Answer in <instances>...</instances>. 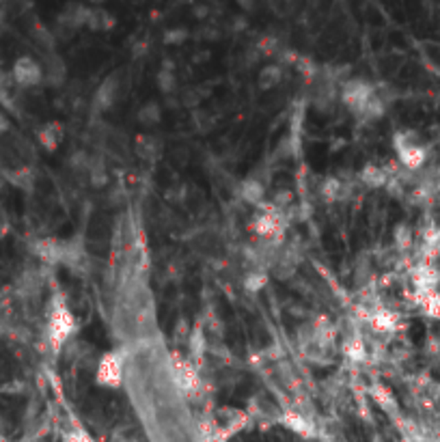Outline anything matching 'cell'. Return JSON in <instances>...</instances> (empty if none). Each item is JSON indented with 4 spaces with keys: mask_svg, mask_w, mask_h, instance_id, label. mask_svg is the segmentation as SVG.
Segmentation results:
<instances>
[{
    "mask_svg": "<svg viewBox=\"0 0 440 442\" xmlns=\"http://www.w3.org/2000/svg\"><path fill=\"white\" fill-rule=\"evenodd\" d=\"M266 285H268V276L263 272H257V274L253 272V274L246 276V280H244V287L249 291H261Z\"/></svg>",
    "mask_w": 440,
    "mask_h": 442,
    "instance_id": "27",
    "label": "cell"
},
{
    "mask_svg": "<svg viewBox=\"0 0 440 442\" xmlns=\"http://www.w3.org/2000/svg\"><path fill=\"white\" fill-rule=\"evenodd\" d=\"M11 78L20 86H37L44 82V67L32 57H20L13 63Z\"/></svg>",
    "mask_w": 440,
    "mask_h": 442,
    "instance_id": "3",
    "label": "cell"
},
{
    "mask_svg": "<svg viewBox=\"0 0 440 442\" xmlns=\"http://www.w3.org/2000/svg\"><path fill=\"white\" fill-rule=\"evenodd\" d=\"M246 24H249V22H246L244 15H240V17H236V20H233V28H236V30H244Z\"/></svg>",
    "mask_w": 440,
    "mask_h": 442,
    "instance_id": "35",
    "label": "cell"
},
{
    "mask_svg": "<svg viewBox=\"0 0 440 442\" xmlns=\"http://www.w3.org/2000/svg\"><path fill=\"white\" fill-rule=\"evenodd\" d=\"M188 37H190V32H188L186 28H182V26H175V28H169V30L164 32L162 41H164L166 46H180V44H184Z\"/></svg>",
    "mask_w": 440,
    "mask_h": 442,
    "instance_id": "26",
    "label": "cell"
},
{
    "mask_svg": "<svg viewBox=\"0 0 440 442\" xmlns=\"http://www.w3.org/2000/svg\"><path fill=\"white\" fill-rule=\"evenodd\" d=\"M91 182L95 186H104L108 182V175L104 171V166H91Z\"/></svg>",
    "mask_w": 440,
    "mask_h": 442,
    "instance_id": "32",
    "label": "cell"
},
{
    "mask_svg": "<svg viewBox=\"0 0 440 442\" xmlns=\"http://www.w3.org/2000/svg\"><path fill=\"white\" fill-rule=\"evenodd\" d=\"M341 188H343V184L337 180V177H328V180L324 182V186H322L324 199H326V201H337V199H341Z\"/></svg>",
    "mask_w": 440,
    "mask_h": 442,
    "instance_id": "25",
    "label": "cell"
},
{
    "mask_svg": "<svg viewBox=\"0 0 440 442\" xmlns=\"http://www.w3.org/2000/svg\"><path fill=\"white\" fill-rule=\"evenodd\" d=\"M136 119L143 123V126H157L162 119V108L155 102H147L145 106H140L138 108Z\"/></svg>",
    "mask_w": 440,
    "mask_h": 442,
    "instance_id": "17",
    "label": "cell"
},
{
    "mask_svg": "<svg viewBox=\"0 0 440 442\" xmlns=\"http://www.w3.org/2000/svg\"><path fill=\"white\" fill-rule=\"evenodd\" d=\"M115 26H117V20H115V15L111 11H106L104 7H91L86 28H91L95 32H106V30H113Z\"/></svg>",
    "mask_w": 440,
    "mask_h": 442,
    "instance_id": "10",
    "label": "cell"
},
{
    "mask_svg": "<svg viewBox=\"0 0 440 442\" xmlns=\"http://www.w3.org/2000/svg\"><path fill=\"white\" fill-rule=\"evenodd\" d=\"M35 251H37V255H39L44 261H50V263L65 259V249H63L61 244H57L55 240H41Z\"/></svg>",
    "mask_w": 440,
    "mask_h": 442,
    "instance_id": "15",
    "label": "cell"
},
{
    "mask_svg": "<svg viewBox=\"0 0 440 442\" xmlns=\"http://www.w3.org/2000/svg\"><path fill=\"white\" fill-rule=\"evenodd\" d=\"M412 282H414L417 294L436 291L438 282H440V272L430 263H421L419 268H414V272H412Z\"/></svg>",
    "mask_w": 440,
    "mask_h": 442,
    "instance_id": "7",
    "label": "cell"
},
{
    "mask_svg": "<svg viewBox=\"0 0 440 442\" xmlns=\"http://www.w3.org/2000/svg\"><path fill=\"white\" fill-rule=\"evenodd\" d=\"M203 32H205L203 37H205V39H209V41H214V39H218V37H220L218 30H214V28H207V30H203Z\"/></svg>",
    "mask_w": 440,
    "mask_h": 442,
    "instance_id": "36",
    "label": "cell"
},
{
    "mask_svg": "<svg viewBox=\"0 0 440 442\" xmlns=\"http://www.w3.org/2000/svg\"><path fill=\"white\" fill-rule=\"evenodd\" d=\"M89 3H91V5H104L106 0H89Z\"/></svg>",
    "mask_w": 440,
    "mask_h": 442,
    "instance_id": "38",
    "label": "cell"
},
{
    "mask_svg": "<svg viewBox=\"0 0 440 442\" xmlns=\"http://www.w3.org/2000/svg\"><path fill=\"white\" fill-rule=\"evenodd\" d=\"M272 201H274L276 207H285V205H289L294 201V194L289 190H278L274 197H272Z\"/></svg>",
    "mask_w": 440,
    "mask_h": 442,
    "instance_id": "31",
    "label": "cell"
},
{
    "mask_svg": "<svg viewBox=\"0 0 440 442\" xmlns=\"http://www.w3.org/2000/svg\"><path fill=\"white\" fill-rule=\"evenodd\" d=\"M123 380V361L119 354L111 352V354H104L99 365H97V382L102 386H108V388H117L121 386Z\"/></svg>",
    "mask_w": 440,
    "mask_h": 442,
    "instance_id": "4",
    "label": "cell"
},
{
    "mask_svg": "<svg viewBox=\"0 0 440 442\" xmlns=\"http://www.w3.org/2000/svg\"><path fill=\"white\" fill-rule=\"evenodd\" d=\"M117 93H119V76L113 74L99 84V88L93 95V106L97 110H108L117 99Z\"/></svg>",
    "mask_w": 440,
    "mask_h": 442,
    "instance_id": "8",
    "label": "cell"
},
{
    "mask_svg": "<svg viewBox=\"0 0 440 442\" xmlns=\"http://www.w3.org/2000/svg\"><path fill=\"white\" fill-rule=\"evenodd\" d=\"M236 5L244 11V13H251L257 9V0H236Z\"/></svg>",
    "mask_w": 440,
    "mask_h": 442,
    "instance_id": "33",
    "label": "cell"
},
{
    "mask_svg": "<svg viewBox=\"0 0 440 442\" xmlns=\"http://www.w3.org/2000/svg\"><path fill=\"white\" fill-rule=\"evenodd\" d=\"M240 197L246 203L257 205L263 201V197H266V188H263V184L259 180H244L240 186Z\"/></svg>",
    "mask_w": 440,
    "mask_h": 442,
    "instance_id": "13",
    "label": "cell"
},
{
    "mask_svg": "<svg viewBox=\"0 0 440 442\" xmlns=\"http://www.w3.org/2000/svg\"><path fill=\"white\" fill-rule=\"evenodd\" d=\"M417 300L421 309L425 311L432 320H440V294L438 291H428V294H417Z\"/></svg>",
    "mask_w": 440,
    "mask_h": 442,
    "instance_id": "16",
    "label": "cell"
},
{
    "mask_svg": "<svg viewBox=\"0 0 440 442\" xmlns=\"http://www.w3.org/2000/svg\"><path fill=\"white\" fill-rule=\"evenodd\" d=\"M343 354L352 361V363H363L367 358V349L365 343L358 337H352L343 343Z\"/></svg>",
    "mask_w": 440,
    "mask_h": 442,
    "instance_id": "22",
    "label": "cell"
},
{
    "mask_svg": "<svg viewBox=\"0 0 440 442\" xmlns=\"http://www.w3.org/2000/svg\"><path fill=\"white\" fill-rule=\"evenodd\" d=\"M178 384L184 388V391H197V388H199V376H197L195 367L180 365V369H178Z\"/></svg>",
    "mask_w": 440,
    "mask_h": 442,
    "instance_id": "21",
    "label": "cell"
},
{
    "mask_svg": "<svg viewBox=\"0 0 440 442\" xmlns=\"http://www.w3.org/2000/svg\"><path fill=\"white\" fill-rule=\"evenodd\" d=\"M192 13H195L197 20H205V17L209 15V9H207V5H195V9H192Z\"/></svg>",
    "mask_w": 440,
    "mask_h": 442,
    "instance_id": "34",
    "label": "cell"
},
{
    "mask_svg": "<svg viewBox=\"0 0 440 442\" xmlns=\"http://www.w3.org/2000/svg\"><path fill=\"white\" fill-rule=\"evenodd\" d=\"M203 97H205V93L201 91V88H190L188 93H184V104L186 106H197V104L203 102Z\"/></svg>",
    "mask_w": 440,
    "mask_h": 442,
    "instance_id": "30",
    "label": "cell"
},
{
    "mask_svg": "<svg viewBox=\"0 0 440 442\" xmlns=\"http://www.w3.org/2000/svg\"><path fill=\"white\" fill-rule=\"evenodd\" d=\"M395 240H397V246H401V249H406V246H410L412 242V233H410V229L406 224H399L395 229Z\"/></svg>",
    "mask_w": 440,
    "mask_h": 442,
    "instance_id": "28",
    "label": "cell"
},
{
    "mask_svg": "<svg viewBox=\"0 0 440 442\" xmlns=\"http://www.w3.org/2000/svg\"><path fill=\"white\" fill-rule=\"evenodd\" d=\"M157 88H160L162 93H173L175 88H178V78H175V72H169V69H160L155 76Z\"/></svg>",
    "mask_w": 440,
    "mask_h": 442,
    "instance_id": "23",
    "label": "cell"
},
{
    "mask_svg": "<svg viewBox=\"0 0 440 442\" xmlns=\"http://www.w3.org/2000/svg\"><path fill=\"white\" fill-rule=\"evenodd\" d=\"M65 65H63V61L59 59V57H50L48 61H46V69H44V80H48V82H52V84H59V82H63L65 80Z\"/></svg>",
    "mask_w": 440,
    "mask_h": 442,
    "instance_id": "18",
    "label": "cell"
},
{
    "mask_svg": "<svg viewBox=\"0 0 440 442\" xmlns=\"http://www.w3.org/2000/svg\"><path fill=\"white\" fill-rule=\"evenodd\" d=\"M9 128V121H7V117L0 113V132H5Z\"/></svg>",
    "mask_w": 440,
    "mask_h": 442,
    "instance_id": "37",
    "label": "cell"
},
{
    "mask_svg": "<svg viewBox=\"0 0 440 442\" xmlns=\"http://www.w3.org/2000/svg\"><path fill=\"white\" fill-rule=\"evenodd\" d=\"M361 182L369 188H380L386 184V173L376 166V164H367L363 171H361Z\"/></svg>",
    "mask_w": 440,
    "mask_h": 442,
    "instance_id": "20",
    "label": "cell"
},
{
    "mask_svg": "<svg viewBox=\"0 0 440 442\" xmlns=\"http://www.w3.org/2000/svg\"><path fill=\"white\" fill-rule=\"evenodd\" d=\"M37 138H39V143H41L44 149L57 151L59 145H61V140H63V126L59 121H52V123H48V126H44L39 130Z\"/></svg>",
    "mask_w": 440,
    "mask_h": 442,
    "instance_id": "11",
    "label": "cell"
},
{
    "mask_svg": "<svg viewBox=\"0 0 440 442\" xmlns=\"http://www.w3.org/2000/svg\"><path fill=\"white\" fill-rule=\"evenodd\" d=\"M89 13H91V7L89 5H82V3H69L61 15H59V26L61 28H67L69 32L72 30H78L82 26H86V22H89Z\"/></svg>",
    "mask_w": 440,
    "mask_h": 442,
    "instance_id": "6",
    "label": "cell"
},
{
    "mask_svg": "<svg viewBox=\"0 0 440 442\" xmlns=\"http://www.w3.org/2000/svg\"><path fill=\"white\" fill-rule=\"evenodd\" d=\"M372 393H374V399L382 405L384 410H393V408H395V399H393V395H391L389 388H384L382 384H376V386L372 388Z\"/></svg>",
    "mask_w": 440,
    "mask_h": 442,
    "instance_id": "24",
    "label": "cell"
},
{
    "mask_svg": "<svg viewBox=\"0 0 440 442\" xmlns=\"http://www.w3.org/2000/svg\"><path fill=\"white\" fill-rule=\"evenodd\" d=\"M369 322H372V328L376 332H391L397 326V315L389 309H378L372 317H369Z\"/></svg>",
    "mask_w": 440,
    "mask_h": 442,
    "instance_id": "14",
    "label": "cell"
},
{
    "mask_svg": "<svg viewBox=\"0 0 440 442\" xmlns=\"http://www.w3.org/2000/svg\"><path fill=\"white\" fill-rule=\"evenodd\" d=\"M372 97H374V86L367 84L365 80H350L343 86V102L356 113H363V108Z\"/></svg>",
    "mask_w": 440,
    "mask_h": 442,
    "instance_id": "5",
    "label": "cell"
},
{
    "mask_svg": "<svg viewBox=\"0 0 440 442\" xmlns=\"http://www.w3.org/2000/svg\"><path fill=\"white\" fill-rule=\"evenodd\" d=\"M412 136H414L412 132H399L393 143H395V149L399 155V162L410 171H417L425 164L428 149L423 145H419Z\"/></svg>",
    "mask_w": 440,
    "mask_h": 442,
    "instance_id": "2",
    "label": "cell"
},
{
    "mask_svg": "<svg viewBox=\"0 0 440 442\" xmlns=\"http://www.w3.org/2000/svg\"><path fill=\"white\" fill-rule=\"evenodd\" d=\"M438 192H440V186H438Z\"/></svg>",
    "mask_w": 440,
    "mask_h": 442,
    "instance_id": "39",
    "label": "cell"
},
{
    "mask_svg": "<svg viewBox=\"0 0 440 442\" xmlns=\"http://www.w3.org/2000/svg\"><path fill=\"white\" fill-rule=\"evenodd\" d=\"M283 423L296 434H300V436H311L313 434V425L311 423L303 416V414H298V412H285L283 414Z\"/></svg>",
    "mask_w": 440,
    "mask_h": 442,
    "instance_id": "19",
    "label": "cell"
},
{
    "mask_svg": "<svg viewBox=\"0 0 440 442\" xmlns=\"http://www.w3.org/2000/svg\"><path fill=\"white\" fill-rule=\"evenodd\" d=\"M280 80H283V69H280V65L261 67V72L257 76V84H259L261 91H270V88L280 84Z\"/></svg>",
    "mask_w": 440,
    "mask_h": 442,
    "instance_id": "12",
    "label": "cell"
},
{
    "mask_svg": "<svg viewBox=\"0 0 440 442\" xmlns=\"http://www.w3.org/2000/svg\"><path fill=\"white\" fill-rule=\"evenodd\" d=\"M253 231L259 238H276V236H280V231H283V222H280L278 214H274V211H263V214H259L255 218Z\"/></svg>",
    "mask_w": 440,
    "mask_h": 442,
    "instance_id": "9",
    "label": "cell"
},
{
    "mask_svg": "<svg viewBox=\"0 0 440 442\" xmlns=\"http://www.w3.org/2000/svg\"><path fill=\"white\" fill-rule=\"evenodd\" d=\"M76 330V320L72 311H69L65 305H55L50 311V320H48V341L52 345V349L59 352L63 347V343L72 337Z\"/></svg>",
    "mask_w": 440,
    "mask_h": 442,
    "instance_id": "1",
    "label": "cell"
},
{
    "mask_svg": "<svg viewBox=\"0 0 440 442\" xmlns=\"http://www.w3.org/2000/svg\"><path fill=\"white\" fill-rule=\"evenodd\" d=\"M203 347H205V339H203L201 330H197V332L190 337V349H192V354H195V356H201V354H203Z\"/></svg>",
    "mask_w": 440,
    "mask_h": 442,
    "instance_id": "29",
    "label": "cell"
}]
</instances>
